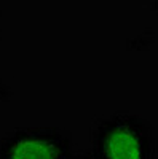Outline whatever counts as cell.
<instances>
[{"instance_id":"cell-1","label":"cell","mask_w":158,"mask_h":159,"mask_svg":"<svg viewBox=\"0 0 158 159\" xmlns=\"http://www.w3.org/2000/svg\"><path fill=\"white\" fill-rule=\"evenodd\" d=\"M156 150V137L147 119L131 111H115L96 124L89 153L94 159H155Z\"/></svg>"},{"instance_id":"cell-2","label":"cell","mask_w":158,"mask_h":159,"mask_svg":"<svg viewBox=\"0 0 158 159\" xmlns=\"http://www.w3.org/2000/svg\"><path fill=\"white\" fill-rule=\"evenodd\" d=\"M72 134L58 126L16 127L0 139V159H70Z\"/></svg>"},{"instance_id":"cell-3","label":"cell","mask_w":158,"mask_h":159,"mask_svg":"<svg viewBox=\"0 0 158 159\" xmlns=\"http://www.w3.org/2000/svg\"><path fill=\"white\" fill-rule=\"evenodd\" d=\"M70 159H94L93 154H91L89 151H85V153H78V154H74Z\"/></svg>"}]
</instances>
